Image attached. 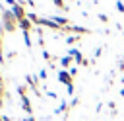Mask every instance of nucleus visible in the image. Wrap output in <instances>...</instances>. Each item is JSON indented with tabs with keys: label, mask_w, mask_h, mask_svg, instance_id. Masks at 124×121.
Listing matches in <instances>:
<instances>
[{
	"label": "nucleus",
	"mask_w": 124,
	"mask_h": 121,
	"mask_svg": "<svg viewBox=\"0 0 124 121\" xmlns=\"http://www.w3.org/2000/svg\"><path fill=\"white\" fill-rule=\"evenodd\" d=\"M2 121H12V119H10L8 115H2Z\"/></svg>",
	"instance_id": "4be33fe9"
},
{
	"label": "nucleus",
	"mask_w": 124,
	"mask_h": 121,
	"mask_svg": "<svg viewBox=\"0 0 124 121\" xmlns=\"http://www.w3.org/2000/svg\"><path fill=\"white\" fill-rule=\"evenodd\" d=\"M58 82L70 86V84H72V74H70V70H60V72H58Z\"/></svg>",
	"instance_id": "f03ea898"
},
{
	"label": "nucleus",
	"mask_w": 124,
	"mask_h": 121,
	"mask_svg": "<svg viewBox=\"0 0 124 121\" xmlns=\"http://www.w3.org/2000/svg\"><path fill=\"white\" fill-rule=\"evenodd\" d=\"M21 105H23V109H25L29 115H33V113H31V109H33V107H31V101H29V98H27V96H21Z\"/></svg>",
	"instance_id": "423d86ee"
},
{
	"label": "nucleus",
	"mask_w": 124,
	"mask_h": 121,
	"mask_svg": "<svg viewBox=\"0 0 124 121\" xmlns=\"http://www.w3.org/2000/svg\"><path fill=\"white\" fill-rule=\"evenodd\" d=\"M120 96H122V98H124V88H122V90H120Z\"/></svg>",
	"instance_id": "5701e85b"
},
{
	"label": "nucleus",
	"mask_w": 124,
	"mask_h": 121,
	"mask_svg": "<svg viewBox=\"0 0 124 121\" xmlns=\"http://www.w3.org/2000/svg\"><path fill=\"white\" fill-rule=\"evenodd\" d=\"M0 21H2V25H4V29H6V31H16V27H17V20L14 18L12 10H10V12H8V10H4V12H2Z\"/></svg>",
	"instance_id": "f257e3e1"
},
{
	"label": "nucleus",
	"mask_w": 124,
	"mask_h": 121,
	"mask_svg": "<svg viewBox=\"0 0 124 121\" xmlns=\"http://www.w3.org/2000/svg\"><path fill=\"white\" fill-rule=\"evenodd\" d=\"M25 80H27V84H31V86H33L35 94H37V96H41V92H39V88H37V78H35L33 74H27V76H25Z\"/></svg>",
	"instance_id": "39448f33"
},
{
	"label": "nucleus",
	"mask_w": 124,
	"mask_h": 121,
	"mask_svg": "<svg viewBox=\"0 0 124 121\" xmlns=\"http://www.w3.org/2000/svg\"><path fill=\"white\" fill-rule=\"evenodd\" d=\"M116 10H118L120 14H124V2H122V0H116Z\"/></svg>",
	"instance_id": "9b49d317"
},
{
	"label": "nucleus",
	"mask_w": 124,
	"mask_h": 121,
	"mask_svg": "<svg viewBox=\"0 0 124 121\" xmlns=\"http://www.w3.org/2000/svg\"><path fill=\"white\" fill-rule=\"evenodd\" d=\"M43 57H45V60H48V59H50V53H48V51H43Z\"/></svg>",
	"instance_id": "f3484780"
},
{
	"label": "nucleus",
	"mask_w": 124,
	"mask_h": 121,
	"mask_svg": "<svg viewBox=\"0 0 124 121\" xmlns=\"http://www.w3.org/2000/svg\"><path fill=\"white\" fill-rule=\"evenodd\" d=\"M78 39H79V35H72V37H68L66 41H68V43H76Z\"/></svg>",
	"instance_id": "f8f14e48"
},
{
	"label": "nucleus",
	"mask_w": 124,
	"mask_h": 121,
	"mask_svg": "<svg viewBox=\"0 0 124 121\" xmlns=\"http://www.w3.org/2000/svg\"><path fill=\"white\" fill-rule=\"evenodd\" d=\"M39 78H41V80H45V78H46V70H45V68L39 72Z\"/></svg>",
	"instance_id": "2eb2a0df"
},
{
	"label": "nucleus",
	"mask_w": 124,
	"mask_h": 121,
	"mask_svg": "<svg viewBox=\"0 0 124 121\" xmlns=\"http://www.w3.org/2000/svg\"><path fill=\"white\" fill-rule=\"evenodd\" d=\"M2 92H4V88H2V82H0V107H2Z\"/></svg>",
	"instance_id": "aec40b11"
},
{
	"label": "nucleus",
	"mask_w": 124,
	"mask_h": 121,
	"mask_svg": "<svg viewBox=\"0 0 124 121\" xmlns=\"http://www.w3.org/2000/svg\"><path fill=\"white\" fill-rule=\"evenodd\" d=\"M25 121H35V117H33V115H27V117H25Z\"/></svg>",
	"instance_id": "412c9836"
},
{
	"label": "nucleus",
	"mask_w": 124,
	"mask_h": 121,
	"mask_svg": "<svg viewBox=\"0 0 124 121\" xmlns=\"http://www.w3.org/2000/svg\"><path fill=\"white\" fill-rule=\"evenodd\" d=\"M72 60H74V57H70V55H66V57H62V59H60V64H62V66H68V64H70Z\"/></svg>",
	"instance_id": "6e6552de"
},
{
	"label": "nucleus",
	"mask_w": 124,
	"mask_h": 121,
	"mask_svg": "<svg viewBox=\"0 0 124 121\" xmlns=\"http://www.w3.org/2000/svg\"><path fill=\"white\" fill-rule=\"evenodd\" d=\"M68 107H70V105H68L66 101H62V103H60V105H58V107L54 109V115H58V113H62V111H66Z\"/></svg>",
	"instance_id": "0eeeda50"
},
{
	"label": "nucleus",
	"mask_w": 124,
	"mask_h": 121,
	"mask_svg": "<svg viewBox=\"0 0 124 121\" xmlns=\"http://www.w3.org/2000/svg\"><path fill=\"white\" fill-rule=\"evenodd\" d=\"M31 23H33V21H31L29 18H23V20H19V21H17V27H19V29H23V31H29V29H31Z\"/></svg>",
	"instance_id": "20e7f679"
},
{
	"label": "nucleus",
	"mask_w": 124,
	"mask_h": 121,
	"mask_svg": "<svg viewBox=\"0 0 124 121\" xmlns=\"http://www.w3.org/2000/svg\"><path fill=\"white\" fill-rule=\"evenodd\" d=\"M66 88H68V94L72 96V94H74V84H70V86H66Z\"/></svg>",
	"instance_id": "a211bd4d"
},
{
	"label": "nucleus",
	"mask_w": 124,
	"mask_h": 121,
	"mask_svg": "<svg viewBox=\"0 0 124 121\" xmlns=\"http://www.w3.org/2000/svg\"><path fill=\"white\" fill-rule=\"evenodd\" d=\"M99 20H101V21H108V16H107V14H99Z\"/></svg>",
	"instance_id": "4468645a"
},
{
	"label": "nucleus",
	"mask_w": 124,
	"mask_h": 121,
	"mask_svg": "<svg viewBox=\"0 0 124 121\" xmlns=\"http://www.w3.org/2000/svg\"><path fill=\"white\" fill-rule=\"evenodd\" d=\"M14 57H16V51H10V53L6 55V59H14Z\"/></svg>",
	"instance_id": "dca6fc26"
},
{
	"label": "nucleus",
	"mask_w": 124,
	"mask_h": 121,
	"mask_svg": "<svg viewBox=\"0 0 124 121\" xmlns=\"http://www.w3.org/2000/svg\"><path fill=\"white\" fill-rule=\"evenodd\" d=\"M78 103H79V100H78V98H76V100H72V103H70V107H76V105H78Z\"/></svg>",
	"instance_id": "6ab92c4d"
},
{
	"label": "nucleus",
	"mask_w": 124,
	"mask_h": 121,
	"mask_svg": "<svg viewBox=\"0 0 124 121\" xmlns=\"http://www.w3.org/2000/svg\"><path fill=\"white\" fill-rule=\"evenodd\" d=\"M12 14H14V18L19 21V20H23L25 18V12H23V8H21V4L17 2V4H14L12 6Z\"/></svg>",
	"instance_id": "7ed1b4c3"
},
{
	"label": "nucleus",
	"mask_w": 124,
	"mask_h": 121,
	"mask_svg": "<svg viewBox=\"0 0 124 121\" xmlns=\"http://www.w3.org/2000/svg\"><path fill=\"white\" fill-rule=\"evenodd\" d=\"M122 82H124V74H122Z\"/></svg>",
	"instance_id": "b1692460"
},
{
	"label": "nucleus",
	"mask_w": 124,
	"mask_h": 121,
	"mask_svg": "<svg viewBox=\"0 0 124 121\" xmlns=\"http://www.w3.org/2000/svg\"><path fill=\"white\" fill-rule=\"evenodd\" d=\"M52 2H54V6H56V8H62V10H68V8H66V4H64V0H52Z\"/></svg>",
	"instance_id": "9d476101"
},
{
	"label": "nucleus",
	"mask_w": 124,
	"mask_h": 121,
	"mask_svg": "<svg viewBox=\"0 0 124 121\" xmlns=\"http://www.w3.org/2000/svg\"><path fill=\"white\" fill-rule=\"evenodd\" d=\"M0 41H2V39H0Z\"/></svg>",
	"instance_id": "393cba45"
},
{
	"label": "nucleus",
	"mask_w": 124,
	"mask_h": 121,
	"mask_svg": "<svg viewBox=\"0 0 124 121\" xmlns=\"http://www.w3.org/2000/svg\"><path fill=\"white\" fill-rule=\"evenodd\" d=\"M23 41H25V47L31 49V37H29V31H23Z\"/></svg>",
	"instance_id": "1a4fd4ad"
},
{
	"label": "nucleus",
	"mask_w": 124,
	"mask_h": 121,
	"mask_svg": "<svg viewBox=\"0 0 124 121\" xmlns=\"http://www.w3.org/2000/svg\"><path fill=\"white\" fill-rule=\"evenodd\" d=\"M17 94H19V98L25 96V86H17Z\"/></svg>",
	"instance_id": "ddd939ff"
}]
</instances>
